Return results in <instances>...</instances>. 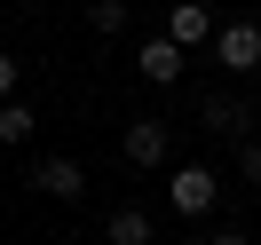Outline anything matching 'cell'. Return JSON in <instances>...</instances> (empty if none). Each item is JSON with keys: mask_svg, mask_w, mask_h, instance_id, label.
Instances as JSON below:
<instances>
[{"mask_svg": "<svg viewBox=\"0 0 261 245\" xmlns=\"http://www.w3.org/2000/svg\"><path fill=\"white\" fill-rule=\"evenodd\" d=\"M214 198H222V174H214V166H174V174H166V206H174L182 222L214 213Z\"/></svg>", "mask_w": 261, "mask_h": 245, "instance_id": "obj_1", "label": "cell"}, {"mask_svg": "<svg viewBox=\"0 0 261 245\" xmlns=\"http://www.w3.org/2000/svg\"><path fill=\"white\" fill-rule=\"evenodd\" d=\"M206 48H214V64H222V71H238V79H245V71H261V24H253V16L214 24V40H206Z\"/></svg>", "mask_w": 261, "mask_h": 245, "instance_id": "obj_2", "label": "cell"}, {"mask_svg": "<svg viewBox=\"0 0 261 245\" xmlns=\"http://www.w3.org/2000/svg\"><path fill=\"white\" fill-rule=\"evenodd\" d=\"M119 150H127V166H166V150H174V127H166V119H127V127H119Z\"/></svg>", "mask_w": 261, "mask_h": 245, "instance_id": "obj_3", "label": "cell"}, {"mask_svg": "<svg viewBox=\"0 0 261 245\" xmlns=\"http://www.w3.org/2000/svg\"><path fill=\"white\" fill-rule=\"evenodd\" d=\"M214 24H222V16H214L206 0H166V24H159V32L190 56V48H206V40H214Z\"/></svg>", "mask_w": 261, "mask_h": 245, "instance_id": "obj_4", "label": "cell"}, {"mask_svg": "<svg viewBox=\"0 0 261 245\" xmlns=\"http://www.w3.org/2000/svg\"><path fill=\"white\" fill-rule=\"evenodd\" d=\"M32 190L56 198V206H80V198H87V166L80 158H40L32 166Z\"/></svg>", "mask_w": 261, "mask_h": 245, "instance_id": "obj_5", "label": "cell"}, {"mask_svg": "<svg viewBox=\"0 0 261 245\" xmlns=\"http://www.w3.org/2000/svg\"><path fill=\"white\" fill-rule=\"evenodd\" d=\"M182 64H190V56H182V48H174V40H166V32L135 48V71H143L150 87H182Z\"/></svg>", "mask_w": 261, "mask_h": 245, "instance_id": "obj_6", "label": "cell"}, {"mask_svg": "<svg viewBox=\"0 0 261 245\" xmlns=\"http://www.w3.org/2000/svg\"><path fill=\"white\" fill-rule=\"evenodd\" d=\"M198 119H206L214 134H253V111H245L238 95H206V103H198Z\"/></svg>", "mask_w": 261, "mask_h": 245, "instance_id": "obj_7", "label": "cell"}, {"mask_svg": "<svg viewBox=\"0 0 261 245\" xmlns=\"http://www.w3.org/2000/svg\"><path fill=\"white\" fill-rule=\"evenodd\" d=\"M103 237H111V245H150L159 229H150V213H143V206H119L111 222H103Z\"/></svg>", "mask_w": 261, "mask_h": 245, "instance_id": "obj_8", "label": "cell"}, {"mask_svg": "<svg viewBox=\"0 0 261 245\" xmlns=\"http://www.w3.org/2000/svg\"><path fill=\"white\" fill-rule=\"evenodd\" d=\"M32 134H40V111H32V103H16V95H8V103H0V143L16 150V143H32Z\"/></svg>", "mask_w": 261, "mask_h": 245, "instance_id": "obj_9", "label": "cell"}, {"mask_svg": "<svg viewBox=\"0 0 261 245\" xmlns=\"http://www.w3.org/2000/svg\"><path fill=\"white\" fill-rule=\"evenodd\" d=\"M127 16H135L127 0H87V32H103V40H119V32H127Z\"/></svg>", "mask_w": 261, "mask_h": 245, "instance_id": "obj_10", "label": "cell"}, {"mask_svg": "<svg viewBox=\"0 0 261 245\" xmlns=\"http://www.w3.org/2000/svg\"><path fill=\"white\" fill-rule=\"evenodd\" d=\"M238 166H245V182H261V134H238Z\"/></svg>", "mask_w": 261, "mask_h": 245, "instance_id": "obj_11", "label": "cell"}, {"mask_svg": "<svg viewBox=\"0 0 261 245\" xmlns=\"http://www.w3.org/2000/svg\"><path fill=\"white\" fill-rule=\"evenodd\" d=\"M16 71H24V64H16V56H8V48H0V103L16 95Z\"/></svg>", "mask_w": 261, "mask_h": 245, "instance_id": "obj_12", "label": "cell"}, {"mask_svg": "<svg viewBox=\"0 0 261 245\" xmlns=\"http://www.w3.org/2000/svg\"><path fill=\"white\" fill-rule=\"evenodd\" d=\"M206 245H253V237H245V229H214Z\"/></svg>", "mask_w": 261, "mask_h": 245, "instance_id": "obj_13", "label": "cell"}, {"mask_svg": "<svg viewBox=\"0 0 261 245\" xmlns=\"http://www.w3.org/2000/svg\"><path fill=\"white\" fill-rule=\"evenodd\" d=\"M182 245H198V237H182Z\"/></svg>", "mask_w": 261, "mask_h": 245, "instance_id": "obj_14", "label": "cell"}, {"mask_svg": "<svg viewBox=\"0 0 261 245\" xmlns=\"http://www.w3.org/2000/svg\"><path fill=\"white\" fill-rule=\"evenodd\" d=\"M253 8H261V0H253Z\"/></svg>", "mask_w": 261, "mask_h": 245, "instance_id": "obj_15", "label": "cell"}]
</instances>
